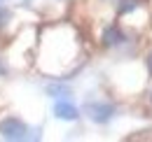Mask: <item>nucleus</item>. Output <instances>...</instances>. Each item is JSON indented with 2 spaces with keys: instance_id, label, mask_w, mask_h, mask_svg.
<instances>
[{
  "instance_id": "nucleus-1",
  "label": "nucleus",
  "mask_w": 152,
  "mask_h": 142,
  "mask_svg": "<svg viewBox=\"0 0 152 142\" xmlns=\"http://www.w3.org/2000/svg\"><path fill=\"white\" fill-rule=\"evenodd\" d=\"M45 37L56 44L54 49H40V63L42 70L52 75H63L68 72L77 61H80V37L75 28L70 26H52L45 30Z\"/></svg>"
},
{
  "instance_id": "nucleus-7",
  "label": "nucleus",
  "mask_w": 152,
  "mask_h": 142,
  "mask_svg": "<svg viewBox=\"0 0 152 142\" xmlns=\"http://www.w3.org/2000/svg\"><path fill=\"white\" fill-rule=\"evenodd\" d=\"M47 96H52V98H66V96H70V89L66 86V84H47Z\"/></svg>"
},
{
  "instance_id": "nucleus-6",
  "label": "nucleus",
  "mask_w": 152,
  "mask_h": 142,
  "mask_svg": "<svg viewBox=\"0 0 152 142\" xmlns=\"http://www.w3.org/2000/svg\"><path fill=\"white\" fill-rule=\"evenodd\" d=\"M140 9V0H117V12L119 17H129Z\"/></svg>"
},
{
  "instance_id": "nucleus-9",
  "label": "nucleus",
  "mask_w": 152,
  "mask_h": 142,
  "mask_svg": "<svg viewBox=\"0 0 152 142\" xmlns=\"http://www.w3.org/2000/svg\"><path fill=\"white\" fill-rule=\"evenodd\" d=\"M145 65H148V75L152 77V51L148 54V56H145Z\"/></svg>"
},
{
  "instance_id": "nucleus-3",
  "label": "nucleus",
  "mask_w": 152,
  "mask_h": 142,
  "mask_svg": "<svg viewBox=\"0 0 152 142\" xmlns=\"http://www.w3.org/2000/svg\"><path fill=\"white\" fill-rule=\"evenodd\" d=\"M84 109L94 124H108L115 114V105H110V103H89Z\"/></svg>"
},
{
  "instance_id": "nucleus-8",
  "label": "nucleus",
  "mask_w": 152,
  "mask_h": 142,
  "mask_svg": "<svg viewBox=\"0 0 152 142\" xmlns=\"http://www.w3.org/2000/svg\"><path fill=\"white\" fill-rule=\"evenodd\" d=\"M10 19H12V12H10L7 7H0V30L10 23Z\"/></svg>"
},
{
  "instance_id": "nucleus-10",
  "label": "nucleus",
  "mask_w": 152,
  "mask_h": 142,
  "mask_svg": "<svg viewBox=\"0 0 152 142\" xmlns=\"http://www.w3.org/2000/svg\"><path fill=\"white\" fill-rule=\"evenodd\" d=\"M0 72H2V65H0Z\"/></svg>"
},
{
  "instance_id": "nucleus-2",
  "label": "nucleus",
  "mask_w": 152,
  "mask_h": 142,
  "mask_svg": "<svg viewBox=\"0 0 152 142\" xmlns=\"http://www.w3.org/2000/svg\"><path fill=\"white\" fill-rule=\"evenodd\" d=\"M0 138L5 140H26L28 138V126L17 117H7L0 121Z\"/></svg>"
},
{
  "instance_id": "nucleus-5",
  "label": "nucleus",
  "mask_w": 152,
  "mask_h": 142,
  "mask_svg": "<svg viewBox=\"0 0 152 142\" xmlns=\"http://www.w3.org/2000/svg\"><path fill=\"white\" fill-rule=\"evenodd\" d=\"M54 114H56V119H61V121H75L77 117H80L77 107L73 103H68V100H58L56 105H54Z\"/></svg>"
},
{
  "instance_id": "nucleus-4",
  "label": "nucleus",
  "mask_w": 152,
  "mask_h": 142,
  "mask_svg": "<svg viewBox=\"0 0 152 142\" xmlns=\"http://www.w3.org/2000/svg\"><path fill=\"white\" fill-rule=\"evenodd\" d=\"M124 40H126V33H124L117 23L105 26L103 33H101V42H103V47H117V44H122Z\"/></svg>"
}]
</instances>
